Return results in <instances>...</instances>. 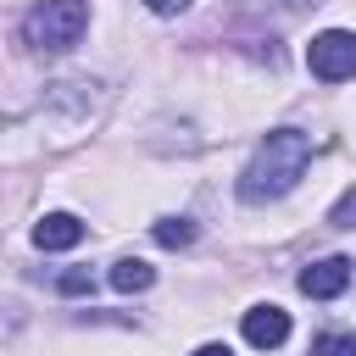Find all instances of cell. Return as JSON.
<instances>
[{"mask_svg":"<svg viewBox=\"0 0 356 356\" xmlns=\"http://www.w3.org/2000/svg\"><path fill=\"white\" fill-rule=\"evenodd\" d=\"M306 161H312V139H306L300 128H273V134L256 145V156L245 161V172H239V200L261 206V200L289 195V189L300 184Z\"/></svg>","mask_w":356,"mask_h":356,"instance_id":"6da1fadb","label":"cell"},{"mask_svg":"<svg viewBox=\"0 0 356 356\" xmlns=\"http://www.w3.org/2000/svg\"><path fill=\"white\" fill-rule=\"evenodd\" d=\"M89 28V6L83 0H39L22 17V39L33 50H72Z\"/></svg>","mask_w":356,"mask_h":356,"instance_id":"7a4b0ae2","label":"cell"},{"mask_svg":"<svg viewBox=\"0 0 356 356\" xmlns=\"http://www.w3.org/2000/svg\"><path fill=\"white\" fill-rule=\"evenodd\" d=\"M306 67H312V78H323V83L356 78V33H345V28L317 33V39L306 44Z\"/></svg>","mask_w":356,"mask_h":356,"instance_id":"3957f363","label":"cell"},{"mask_svg":"<svg viewBox=\"0 0 356 356\" xmlns=\"http://www.w3.org/2000/svg\"><path fill=\"white\" fill-rule=\"evenodd\" d=\"M345 284H350V261L345 256H323V261L300 267V295H312V300H334Z\"/></svg>","mask_w":356,"mask_h":356,"instance_id":"277c9868","label":"cell"},{"mask_svg":"<svg viewBox=\"0 0 356 356\" xmlns=\"http://www.w3.org/2000/svg\"><path fill=\"white\" fill-rule=\"evenodd\" d=\"M245 339H250L256 350H278V345L289 339V312H284V306H250V312H245Z\"/></svg>","mask_w":356,"mask_h":356,"instance_id":"5b68a950","label":"cell"},{"mask_svg":"<svg viewBox=\"0 0 356 356\" xmlns=\"http://www.w3.org/2000/svg\"><path fill=\"white\" fill-rule=\"evenodd\" d=\"M83 239V222L72 217V211H44L39 222H33V245L39 250H72Z\"/></svg>","mask_w":356,"mask_h":356,"instance_id":"8992f818","label":"cell"},{"mask_svg":"<svg viewBox=\"0 0 356 356\" xmlns=\"http://www.w3.org/2000/svg\"><path fill=\"white\" fill-rule=\"evenodd\" d=\"M150 284H156V267L139 261V256H122V261L111 267V289H122V295H139V289H150Z\"/></svg>","mask_w":356,"mask_h":356,"instance_id":"52a82bcc","label":"cell"},{"mask_svg":"<svg viewBox=\"0 0 356 356\" xmlns=\"http://www.w3.org/2000/svg\"><path fill=\"white\" fill-rule=\"evenodd\" d=\"M156 245H167V250L195 245V222H189V217H161V222H156Z\"/></svg>","mask_w":356,"mask_h":356,"instance_id":"ba28073f","label":"cell"},{"mask_svg":"<svg viewBox=\"0 0 356 356\" xmlns=\"http://www.w3.org/2000/svg\"><path fill=\"white\" fill-rule=\"evenodd\" d=\"M56 289H61V295H89V289H95V273H89V267H67V273L56 278Z\"/></svg>","mask_w":356,"mask_h":356,"instance_id":"9c48e42d","label":"cell"},{"mask_svg":"<svg viewBox=\"0 0 356 356\" xmlns=\"http://www.w3.org/2000/svg\"><path fill=\"white\" fill-rule=\"evenodd\" d=\"M312 356H356V339H345V334H317V339H312Z\"/></svg>","mask_w":356,"mask_h":356,"instance_id":"30bf717a","label":"cell"},{"mask_svg":"<svg viewBox=\"0 0 356 356\" xmlns=\"http://www.w3.org/2000/svg\"><path fill=\"white\" fill-rule=\"evenodd\" d=\"M328 222H334V228H356V189H350V195H339V206L328 211Z\"/></svg>","mask_w":356,"mask_h":356,"instance_id":"8fae6325","label":"cell"},{"mask_svg":"<svg viewBox=\"0 0 356 356\" xmlns=\"http://www.w3.org/2000/svg\"><path fill=\"white\" fill-rule=\"evenodd\" d=\"M145 6H150V11H156V17H178V11H184V6H189V0H145Z\"/></svg>","mask_w":356,"mask_h":356,"instance_id":"7c38bea8","label":"cell"},{"mask_svg":"<svg viewBox=\"0 0 356 356\" xmlns=\"http://www.w3.org/2000/svg\"><path fill=\"white\" fill-rule=\"evenodd\" d=\"M195 356H234V350H228V345H200Z\"/></svg>","mask_w":356,"mask_h":356,"instance_id":"4fadbf2b","label":"cell"},{"mask_svg":"<svg viewBox=\"0 0 356 356\" xmlns=\"http://www.w3.org/2000/svg\"><path fill=\"white\" fill-rule=\"evenodd\" d=\"M234 6H273V0H234Z\"/></svg>","mask_w":356,"mask_h":356,"instance_id":"5bb4252c","label":"cell"}]
</instances>
